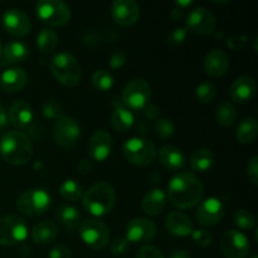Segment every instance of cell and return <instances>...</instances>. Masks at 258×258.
Wrapping results in <instances>:
<instances>
[{
	"instance_id": "cell-1",
	"label": "cell",
	"mask_w": 258,
	"mask_h": 258,
	"mask_svg": "<svg viewBox=\"0 0 258 258\" xmlns=\"http://www.w3.org/2000/svg\"><path fill=\"white\" fill-rule=\"evenodd\" d=\"M203 184L193 173L183 171L170 179L166 198L178 209H190L203 198Z\"/></svg>"
},
{
	"instance_id": "cell-2",
	"label": "cell",
	"mask_w": 258,
	"mask_h": 258,
	"mask_svg": "<svg viewBox=\"0 0 258 258\" xmlns=\"http://www.w3.org/2000/svg\"><path fill=\"white\" fill-rule=\"evenodd\" d=\"M0 156L5 163L14 166L25 165L33 156V146L27 134L8 131L0 139Z\"/></svg>"
},
{
	"instance_id": "cell-3",
	"label": "cell",
	"mask_w": 258,
	"mask_h": 258,
	"mask_svg": "<svg viewBox=\"0 0 258 258\" xmlns=\"http://www.w3.org/2000/svg\"><path fill=\"white\" fill-rule=\"evenodd\" d=\"M116 203V194L112 185L107 181H98L93 184L86 193H83V208L93 217H105L113 209Z\"/></svg>"
},
{
	"instance_id": "cell-4",
	"label": "cell",
	"mask_w": 258,
	"mask_h": 258,
	"mask_svg": "<svg viewBox=\"0 0 258 258\" xmlns=\"http://www.w3.org/2000/svg\"><path fill=\"white\" fill-rule=\"evenodd\" d=\"M49 70L53 77L66 87H76L81 82L82 71L80 62L70 53L60 52L55 54L50 59Z\"/></svg>"
},
{
	"instance_id": "cell-5",
	"label": "cell",
	"mask_w": 258,
	"mask_h": 258,
	"mask_svg": "<svg viewBox=\"0 0 258 258\" xmlns=\"http://www.w3.org/2000/svg\"><path fill=\"white\" fill-rule=\"evenodd\" d=\"M35 15L48 27H64L72 18V12L60 0H40L35 4Z\"/></svg>"
},
{
	"instance_id": "cell-6",
	"label": "cell",
	"mask_w": 258,
	"mask_h": 258,
	"mask_svg": "<svg viewBox=\"0 0 258 258\" xmlns=\"http://www.w3.org/2000/svg\"><path fill=\"white\" fill-rule=\"evenodd\" d=\"M123 156L135 166L150 165L156 158V148L150 140L143 138H131L123 144Z\"/></svg>"
},
{
	"instance_id": "cell-7",
	"label": "cell",
	"mask_w": 258,
	"mask_h": 258,
	"mask_svg": "<svg viewBox=\"0 0 258 258\" xmlns=\"http://www.w3.org/2000/svg\"><path fill=\"white\" fill-rule=\"evenodd\" d=\"M151 90L148 81L144 78H134L123 87L121 93L122 105L130 111H144L149 105Z\"/></svg>"
},
{
	"instance_id": "cell-8",
	"label": "cell",
	"mask_w": 258,
	"mask_h": 258,
	"mask_svg": "<svg viewBox=\"0 0 258 258\" xmlns=\"http://www.w3.org/2000/svg\"><path fill=\"white\" fill-rule=\"evenodd\" d=\"M78 233L83 243L92 249L101 251L105 248L110 241V229L103 222L98 219H87L81 222Z\"/></svg>"
},
{
	"instance_id": "cell-9",
	"label": "cell",
	"mask_w": 258,
	"mask_h": 258,
	"mask_svg": "<svg viewBox=\"0 0 258 258\" xmlns=\"http://www.w3.org/2000/svg\"><path fill=\"white\" fill-rule=\"evenodd\" d=\"M28 224L22 217L9 214L0 218V246H14L28 237Z\"/></svg>"
},
{
	"instance_id": "cell-10",
	"label": "cell",
	"mask_w": 258,
	"mask_h": 258,
	"mask_svg": "<svg viewBox=\"0 0 258 258\" xmlns=\"http://www.w3.org/2000/svg\"><path fill=\"white\" fill-rule=\"evenodd\" d=\"M17 207L25 216H43L50 207V196L43 189H29L18 198Z\"/></svg>"
},
{
	"instance_id": "cell-11",
	"label": "cell",
	"mask_w": 258,
	"mask_h": 258,
	"mask_svg": "<svg viewBox=\"0 0 258 258\" xmlns=\"http://www.w3.org/2000/svg\"><path fill=\"white\" fill-rule=\"evenodd\" d=\"M81 136V128L77 121L70 116H63L53 126L54 143L62 149H70L77 144Z\"/></svg>"
},
{
	"instance_id": "cell-12",
	"label": "cell",
	"mask_w": 258,
	"mask_h": 258,
	"mask_svg": "<svg viewBox=\"0 0 258 258\" xmlns=\"http://www.w3.org/2000/svg\"><path fill=\"white\" fill-rule=\"evenodd\" d=\"M249 239L237 229L227 231L221 238V251L226 258H247L249 254Z\"/></svg>"
},
{
	"instance_id": "cell-13",
	"label": "cell",
	"mask_w": 258,
	"mask_h": 258,
	"mask_svg": "<svg viewBox=\"0 0 258 258\" xmlns=\"http://www.w3.org/2000/svg\"><path fill=\"white\" fill-rule=\"evenodd\" d=\"M217 22L214 15L203 7L194 8L188 13L185 19V29L198 35H209L214 33Z\"/></svg>"
},
{
	"instance_id": "cell-14",
	"label": "cell",
	"mask_w": 258,
	"mask_h": 258,
	"mask_svg": "<svg viewBox=\"0 0 258 258\" xmlns=\"http://www.w3.org/2000/svg\"><path fill=\"white\" fill-rule=\"evenodd\" d=\"M156 233L158 228L151 219L138 217L131 219L126 226L125 238L128 243H145L153 241Z\"/></svg>"
},
{
	"instance_id": "cell-15",
	"label": "cell",
	"mask_w": 258,
	"mask_h": 258,
	"mask_svg": "<svg viewBox=\"0 0 258 258\" xmlns=\"http://www.w3.org/2000/svg\"><path fill=\"white\" fill-rule=\"evenodd\" d=\"M224 208L222 201L218 198H207L199 202L198 208L196 212V218L198 223L203 227H213L218 224L224 217Z\"/></svg>"
},
{
	"instance_id": "cell-16",
	"label": "cell",
	"mask_w": 258,
	"mask_h": 258,
	"mask_svg": "<svg viewBox=\"0 0 258 258\" xmlns=\"http://www.w3.org/2000/svg\"><path fill=\"white\" fill-rule=\"evenodd\" d=\"M2 22L7 33L17 38H22L29 34L30 28H32L28 15L23 10L14 9V8L5 10Z\"/></svg>"
},
{
	"instance_id": "cell-17",
	"label": "cell",
	"mask_w": 258,
	"mask_h": 258,
	"mask_svg": "<svg viewBox=\"0 0 258 258\" xmlns=\"http://www.w3.org/2000/svg\"><path fill=\"white\" fill-rule=\"evenodd\" d=\"M111 17L116 24L130 27L140 18V5L134 0H116L111 5Z\"/></svg>"
},
{
	"instance_id": "cell-18",
	"label": "cell",
	"mask_w": 258,
	"mask_h": 258,
	"mask_svg": "<svg viewBox=\"0 0 258 258\" xmlns=\"http://www.w3.org/2000/svg\"><path fill=\"white\" fill-rule=\"evenodd\" d=\"M112 150V139L105 130H98L88 141V153L95 161L102 163L110 156Z\"/></svg>"
},
{
	"instance_id": "cell-19",
	"label": "cell",
	"mask_w": 258,
	"mask_h": 258,
	"mask_svg": "<svg viewBox=\"0 0 258 258\" xmlns=\"http://www.w3.org/2000/svg\"><path fill=\"white\" fill-rule=\"evenodd\" d=\"M257 91L256 80L251 76H241L233 81L229 90L232 101L237 103H246L254 97Z\"/></svg>"
},
{
	"instance_id": "cell-20",
	"label": "cell",
	"mask_w": 258,
	"mask_h": 258,
	"mask_svg": "<svg viewBox=\"0 0 258 258\" xmlns=\"http://www.w3.org/2000/svg\"><path fill=\"white\" fill-rule=\"evenodd\" d=\"M204 72L211 77H222L229 68V55L223 49H213L204 58Z\"/></svg>"
},
{
	"instance_id": "cell-21",
	"label": "cell",
	"mask_w": 258,
	"mask_h": 258,
	"mask_svg": "<svg viewBox=\"0 0 258 258\" xmlns=\"http://www.w3.org/2000/svg\"><path fill=\"white\" fill-rule=\"evenodd\" d=\"M165 228L171 236L188 237L194 231L193 222L183 212H171L165 219Z\"/></svg>"
},
{
	"instance_id": "cell-22",
	"label": "cell",
	"mask_w": 258,
	"mask_h": 258,
	"mask_svg": "<svg viewBox=\"0 0 258 258\" xmlns=\"http://www.w3.org/2000/svg\"><path fill=\"white\" fill-rule=\"evenodd\" d=\"M33 110L23 100H18L10 106L9 111H8V118H9V123L17 128H27L30 123L33 122Z\"/></svg>"
},
{
	"instance_id": "cell-23",
	"label": "cell",
	"mask_w": 258,
	"mask_h": 258,
	"mask_svg": "<svg viewBox=\"0 0 258 258\" xmlns=\"http://www.w3.org/2000/svg\"><path fill=\"white\" fill-rule=\"evenodd\" d=\"M159 161L165 169L178 171L186 165L185 154L181 149L174 145H165L159 151Z\"/></svg>"
},
{
	"instance_id": "cell-24",
	"label": "cell",
	"mask_w": 258,
	"mask_h": 258,
	"mask_svg": "<svg viewBox=\"0 0 258 258\" xmlns=\"http://www.w3.org/2000/svg\"><path fill=\"white\" fill-rule=\"evenodd\" d=\"M28 82V73L20 67H12L5 70L0 76V87L5 92L20 91Z\"/></svg>"
},
{
	"instance_id": "cell-25",
	"label": "cell",
	"mask_w": 258,
	"mask_h": 258,
	"mask_svg": "<svg viewBox=\"0 0 258 258\" xmlns=\"http://www.w3.org/2000/svg\"><path fill=\"white\" fill-rule=\"evenodd\" d=\"M29 57V48L19 40H12L3 47L2 66H17Z\"/></svg>"
},
{
	"instance_id": "cell-26",
	"label": "cell",
	"mask_w": 258,
	"mask_h": 258,
	"mask_svg": "<svg viewBox=\"0 0 258 258\" xmlns=\"http://www.w3.org/2000/svg\"><path fill=\"white\" fill-rule=\"evenodd\" d=\"M166 201L168 198H166L165 191L160 188H154L144 196L141 208H143L144 213H146L148 216H159L165 209Z\"/></svg>"
},
{
	"instance_id": "cell-27",
	"label": "cell",
	"mask_w": 258,
	"mask_h": 258,
	"mask_svg": "<svg viewBox=\"0 0 258 258\" xmlns=\"http://www.w3.org/2000/svg\"><path fill=\"white\" fill-rule=\"evenodd\" d=\"M58 237V226L53 221H43L35 224L32 229V239L34 243L44 246L55 241Z\"/></svg>"
},
{
	"instance_id": "cell-28",
	"label": "cell",
	"mask_w": 258,
	"mask_h": 258,
	"mask_svg": "<svg viewBox=\"0 0 258 258\" xmlns=\"http://www.w3.org/2000/svg\"><path fill=\"white\" fill-rule=\"evenodd\" d=\"M134 123H135V115L133 111L118 103L111 116V125L113 130L117 133H127L133 127Z\"/></svg>"
},
{
	"instance_id": "cell-29",
	"label": "cell",
	"mask_w": 258,
	"mask_h": 258,
	"mask_svg": "<svg viewBox=\"0 0 258 258\" xmlns=\"http://www.w3.org/2000/svg\"><path fill=\"white\" fill-rule=\"evenodd\" d=\"M55 216H57L58 221L62 223V226L64 227L66 231L71 232V233L75 232L81 224L80 211L73 206H60Z\"/></svg>"
},
{
	"instance_id": "cell-30",
	"label": "cell",
	"mask_w": 258,
	"mask_h": 258,
	"mask_svg": "<svg viewBox=\"0 0 258 258\" xmlns=\"http://www.w3.org/2000/svg\"><path fill=\"white\" fill-rule=\"evenodd\" d=\"M258 135V122L254 117H246L238 123L236 130V138L238 143L247 145L256 140Z\"/></svg>"
},
{
	"instance_id": "cell-31",
	"label": "cell",
	"mask_w": 258,
	"mask_h": 258,
	"mask_svg": "<svg viewBox=\"0 0 258 258\" xmlns=\"http://www.w3.org/2000/svg\"><path fill=\"white\" fill-rule=\"evenodd\" d=\"M214 163V155L209 149H198L190 158V168L197 173H206Z\"/></svg>"
},
{
	"instance_id": "cell-32",
	"label": "cell",
	"mask_w": 258,
	"mask_h": 258,
	"mask_svg": "<svg viewBox=\"0 0 258 258\" xmlns=\"http://www.w3.org/2000/svg\"><path fill=\"white\" fill-rule=\"evenodd\" d=\"M237 120V110L229 101H222L216 108V121L222 127H231Z\"/></svg>"
},
{
	"instance_id": "cell-33",
	"label": "cell",
	"mask_w": 258,
	"mask_h": 258,
	"mask_svg": "<svg viewBox=\"0 0 258 258\" xmlns=\"http://www.w3.org/2000/svg\"><path fill=\"white\" fill-rule=\"evenodd\" d=\"M37 47L44 54H49V53L54 52L55 48L58 45V34L54 30L49 29H42L37 35Z\"/></svg>"
},
{
	"instance_id": "cell-34",
	"label": "cell",
	"mask_w": 258,
	"mask_h": 258,
	"mask_svg": "<svg viewBox=\"0 0 258 258\" xmlns=\"http://www.w3.org/2000/svg\"><path fill=\"white\" fill-rule=\"evenodd\" d=\"M59 194L64 201L77 202L82 199L83 189L77 181L72 180V179H67V180H64L60 184Z\"/></svg>"
},
{
	"instance_id": "cell-35",
	"label": "cell",
	"mask_w": 258,
	"mask_h": 258,
	"mask_svg": "<svg viewBox=\"0 0 258 258\" xmlns=\"http://www.w3.org/2000/svg\"><path fill=\"white\" fill-rule=\"evenodd\" d=\"M115 85V78L106 70H97L92 76V86L100 92H107Z\"/></svg>"
},
{
	"instance_id": "cell-36",
	"label": "cell",
	"mask_w": 258,
	"mask_h": 258,
	"mask_svg": "<svg viewBox=\"0 0 258 258\" xmlns=\"http://www.w3.org/2000/svg\"><path fill=\"white\" fill-rule=\"evenodd\" d=\"M234 226L238 227L242 231H249L256 227V218L253 214L247 209H238L232 216Z\"/></svg>"
},
{
	"instance_id": "cell-37",
	"label": "cell",
	"mask_w": 258,
	"mask_h": 258,
	"mask_svg": "<svg viewBox=\"0 0 258 258\" xmlns=\"http://www.w3.org/2000/svg\"><path fill=\"white\" fill-rule=\"evenodd\" d=\"M217 95V88L211 81H203L196 88V98L201 103H211Z\"/></svg>"
},
{
	"instance_id": "cell-38",
	"label": "cell",
	"mask_w": 258,
	"mask_h": 258,
	"mask_svg": "<svg viewBox=\"0 0 258 258\" xmlns=\"http://www.w3.org/2000/svg\"><path fill=\"white\" fill-rule=\"evenodd\" d=\"M155 135L161 140H168L175 134V125L170 118H158L154 125Z\"/></svg>"
},
{
	"instance_id": "cell-39",
	"label": "cell",
	"mask_w": 258,
	"mask_h": 258,
	"mask_svg": "<svg viewBox=\"0 0 258 258\" xmlns=\"http://www.w3.org/2000/svg\"><path fill=\"white\" fill-rule=\"evenodd\" d=\"M42 113L45 118L48 120H59L60 117L64 116V112H63V107L58 101L50 100L47 101V102L43 105L42 107Z\"/></svg>"
},
{
	"instance_id": "cell-40",
	"label": "cell",
	"mask_w": 258,
	"mask_h": 258,
	"mask_svg": "<svg viewBox=\"0 0 258 258\" xmlns=\"http://www.w3.org/2000/svg\"><path fill=\"white\" fill-rule=\"evenodd\" d=\"M191 238L193 242L199 247H208L211 246L212 242H213V236H212L211 232L206 231V229H196V231L191 232Z\"/></svg>"
},
{
	"instance_id": "cell-41",
	"label": "cell",
	"mask_w": 258,
	"mask_h": 258,
	"mask_svg": "<svg viewBox=\"0 0 258 258\" xmlns=\"http://www.w3.org/2000/svg\"><path fill=\"white\" fill-rule=\"evenodd\" d=\"M186 37H188V30L183 27L175 28L171 30V33L168 37V44L170 47H178V45L183 44L185 42Z\"/></svg>"
},
{
	"instance_id": "cell-42",
	"label": "cell",
	"mask_w": 258,
	"mask_h": 258,
	"mask_svg": "<svg viewBox=\"0 0 258 258\" xmlns=\"http://www.w3.org/2000/svg\"><path fill=\"white\" fill-rule=\"evenodd\" d=\"M128 251V242L123 237H116L112 242H111V252L115 256H121L125 254Z\"/></svg>"
},
{
	"instance_id": "cell-43",
	"label": "cell",
	"mask_w": 258,
	"mask_h": 258,
	"mask_svg": "<svg viewBox=\"0 0 258 258\" xmlns=\"http://www.w3.org/2000/svg\"><path fill=\"white\" fill-rule=\"evenodd\" d=\"M227 47L232 50H242L247 45L246 35H231L227 38Z\"/></svg>"
},
{
	"instance_id": "cell-44",
	"label": "cell",
	"mask_w": 258,
	"mask_h": 258,
	"mask_svg": "<svg viewBox=\"0 0 258 258\" xmlns=\"http://www.w3.org/2000/svg\"><path fill=\"white\" fill-rule=\"evenodd\" d=\"M136 258H165L158 248L153 246H143L139 249Z\"/></svg>"
},
{
	"instance_id": "cell-45",
	"label": "cell",
	"mask_w": 258,
	"mask_h": 258,
	"mask_svg": "<svg viewBox=\"0 0 258 258\" xmlns=\"http://www.w3.org/2000/svg\"><path fill=\"white\" fill-rule=\"evenodd\" d=\"M127 60V55L123 50H117V52L113 53L110 58V67L112 70H118V68L122 67L123 64Z\"/></svg>"
},
{
	"instance_id": "cell-46",
	"label": "cell",
	"mask_w": 258,
	"mask_h": 258,
	"mask_svg": "<svg viewBox=\"0 0 258 258\" xmlns=\"http://www.w3.org/2000/svg\"><path fill=\"white\" fill-rule=\"evenodd\" d=\"M247 175H248L249 180L252 181L253 185H257L258 180V158L253 156L251 160L248 161V165H247Z\"/></svg>"
},
{
	"instance_id": "cell-47",
	"label": "cell",
	"mask_w": 258,
	"mask_h": 258,
	"mask_svg": "<svg viewBox=\"0 0 258 258\" xmlns=\"http://www.w3.org/2000/svg\"><path fill=\"white\" fill-rule=\"evenodd\" d=\"M71 257H72V253H71L70 247L63 246V244L53 247V248L49 251V254H48V258H71Z\"/></svg>"
},
{
	"instance_id": "cell-48",
	"label": "cell",
	"mask_w": 258,
	"mask_h": 258,
	"mask_svg": "<svg viewBox=\"0 0 258 258\" xmlns=\"http://www.w3.org/2000/svg\"><path fill=\"white\" fill-rule=\"evenodd\" d=\"M144 112H145V116L150 121H156L158 118H160V110H159L158 106L155 105H148L145 108H144Z\"/></svg>"
},
{
	"instance_id": "cell-49",
	"label": "cell",
	"mask_w": 258,
	"mask_h": 258,
	"mask_svg": "<svg viewBox=\"0 0 258 258\" xmlns=\"http://www.w3.org/2000/svg\"><path fill=\"white\" fill-rule=\"evenodd\" d=\"M9 125V118H8V112L4 110L2 105H0V131L5 130Z\"/></svg>"
},
{
	"instance_id": "cell-50",
	"label": "cell",
	"mask_w": 258,
	"mask_h": 258,
	"mask_svg": "<svg viewBox=\"0 0 258 258\" xmlns=\"http://www.w3.org/2000/svg\"><path fill=\"white\" fill-rule=\"evenodd\" d=\"M168 258H191V256L188 251H184V249H176V251L171 252L170 256Z\"/></svg>"
},
{
	"instance_id": "cell-51",
	"label": "cell",
	"mask_w": 258,
	"mask_h": 258,
	"mask_svg": "<svg viewBox=\"0 0 258 258\" xmlns=\"http://www.w3.org/2000/svg\"><path fill=\"white\" fill-rule=\"evenodd\" d=\"M170 17L173 20H180L184 17V10L179 9V8H174L170 13Z\"/></svg>"
},
{
	"instance_id": "cell-52",
	"label": "cell",
	"mask_w": 258,
	"mask_h": 258,
	"mask_svg": "<svg viewBox=\"0 0 258 258\" xmlns=\"http://www.w3.org/2000/svg\"><path fill=\"white\" fill-rule=\"evenodd\" d=\"M191 5H193L191 0H178V2H175V7L181 10H185L186 8L191 7Z\"/></svg>"
},
{
	"instance_id": "cell-53",
	"label": "cell",
	"mask_w": 258,
	"mask_h": 258,
	"mask_svg": "<svg viewBox=\"0 0 258 258\" xmlns=\"http://www.w3.org/2000/svg\"><path fill=\"white\" fill-rule=\"evenodd\" d=\"M2 54H3V45H2V42H0V58H2Z\"/></svg>"
},
{
	"instance_id": "cell-54",
	"label": "cell",
	"mask_w": 258,
	"mask_h": 258,
	"mask_svg": "<svg viewBox=\"0 0 258 258\" xmlns=\"http://www.w3.org/2000/svg\"><path fill=\"white\" fill-rule=\"evenodd\" d=\"M251 258H257V256H252Z\"/></svg>"
}]
</instances>
